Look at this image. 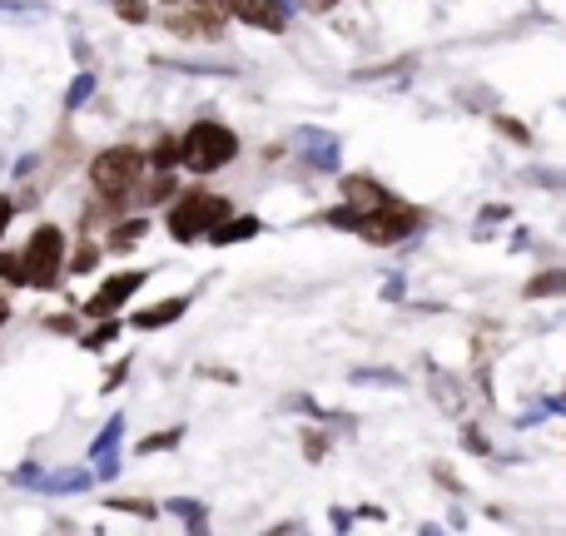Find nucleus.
I'll return each instance as SVG.
<instances>
[{
  "mask_svg": "<svg viewBox=\"0 0 566 536\" xmlns=\"http://www.w3.org/2000/svg\"><path fill=\"white\" fill-rule=\"evenodd\" d=\"M144 229H149L144 219H130V224H115V239H110V249H120V254H125V249H135V244L144 239Z\"/></svg>",
  "mask_w": 566,
  "mask_h": 536,
  "instance_id": "obj_12",
  "label": "nucleus"
},
{
  "mask_svg": "<svg viewBox=\"0 0 566 536\" xmlns=\"http://www.w3.org/2000/svg\"><path fill=\"white\" fill-rule=\"evenodd\" d=\"M5 318H10V303H5V293H0V323H5Z\"/></svg>",
  "mask_w": 566,
  "mask_h": 536,
  "instance_id": "obj_24",
  "label": "nucleus"
},
{
  "mask_svg": "<svg viewBox=\"0 0 566 536\" xmlns=\"http://www.w3.org/2000/svg\"><path fill=\"white\" fill-rule=\"evenodd\" d=\"M179 442V432H159V437H144L140 452H159V447H174Z\"/></svg>",
  "mask_w": 566,
  "mask_h": 536,
  "instance_id": "obj_17",
  "label": "nucleus"
},
{
  "mask_svg": "<svg viewBox=\"0 0 566 536\" xmlns=\"http://www.w3.org/2000/svg\"><path fill=\"white\" fill-rule=\"evenodd\" d=\"M149 159H154V169L164 174L169 164H179V159H184V139H174V134H164V139H159V144L149 149Z\"/></svg>",
  "mask_w": 566,
  "mask_h": 536,
  "instance_id": "obj_11",
  "label": "nucleus"
},
{
  "mask_svg": "<svg viewBox=\"0 0 566 536\" xmlns=\"http://www.w3.org/2000/svg\"><path fill=\"white\" fill-rule=\"evenodd\" d=\"M224 219H229V204L214 199V194H204V189H194V194H184V199L174 204L169 234H174L179 244H194L204 229H214V224H224Z\"/></svg>",
  "mask_w": 566,
  "mask_h": 536,
  "instance_id": "obj_3",
  "label": "nucleus"
},
{
  "mask_svg": "<svg viewBox=\"0 0 566 536\" xmlns=\"http://www.w3.org/2000/svg\"><path fill=\"white\" fill-rule=\"evenodd\" d=\"M502 130L512 134V139H522V144H527V125H517V120H502Z\"/></svg>",
  "mask_w": 566,
  "mask_h": 536,
  "instance_id": "obj_21",
  "label": "nucleus"
},
{
  "mask_svg": "<svg viewBox=\"0 0 566 536\" xmlns=\"http://www.w3.org/2000/svg\"><path fill=\"white\" fill-rule=\"evenodd\" d=\"M10 214H15V204H10V199L0 194V234H5V224H10Z\"/></svg>",
  "mask_w": 566,
  "mask_h": 536,
  "instance_id": "obj_22",
  "label": "nucleus"
},
{
  "mask_svg": "<svg viewBox=\"0 0 566 536\" xmlns=\"http://www.w3.org/2000/svg\"><path fill=\"white\" fill-rule=\"evenodd\" d=\"M259 234V219H224L209 229V244H234V239H254Z\"/></svg>",
  "mask_w": 566,
  "mask_h": 536,
  "instance_id": "obj_9",
  "label": "nucleus"
},
{
  "mask_svg": "<svg viewBox=\"0 0 566 536\" xmlns=\"http://www.w3.org/2000/svg\"><path fill=\"white\" fill-rule=\"evenodd\" d=\"M140 169H144V154L120 144V149L95 154V164H90V184L100 189V199H125V194L140 184Z\"/></svg>",
  "mask_w": 566,
  "mask_h": 536,
  "instance_id": "obj_2",
  "label": "nucleus"
},
{
  "mask_svg": "<svg viewBox=\"0 0 566 536\" xmlns=\"http://www.w3.org/2000/svg\"><path fill=\"white\" fill-rule=\"evenodd\" d=\"M90 90H95V80H90V75H80V80L70 85V105H80V100H85Z\"/></svg>",
  "mask_w": 566,
  "mask_h": 536,
  "instance_id": "obj_19",
  "label": "nucleus"
},
{
  "mask_svg": "<svg viewBox=\"0 0 566 536\" xmlns=\"http://www.w3.org/2000/svg\"><path fill=\"white\" fill-rule=\"evenodd\" d=\"M95 259H100V249H95V244H80V249H75V259H70V273H90Z\"/></svg>",
  "mask_w": 566,
  "mask_h": 536,
  "instance_id": "obj_16",
  "label": "nucleus"
},
{
  "mask_svg": "<svg viewBox=\"0 0 566 536\" xmlns=\"http://www.w3.org/2000/svg\"><path fill=\"white\" fill-rule=\"evenodd\" d=\"M234 154H239V139H234V130H224V125H214V120H199L194 130L184 134V164H189V169H199V174L224 169Z\"/></svg>",
  "mask_w": 566,
  "mask_h": 536,
  "instance_id": "obj_1",
  "label": "nucleus"
},
{
  "mask_svg": "<svg viewBox=\"0 0 566 536\" xmlns=\"http://www.w3.org/2000/svg\"><path fill=\"white\" fill-rule=\"evenodd\" d=\"M120 427H125V422H120V417H115V422H110V427H105V437H100V442H95V452H100V457H105V452H110V447H115V437H120Z\"/></svg>",
  "mask_w": 566,
  "mask_h": 536,
  "instance_id": "obj_18",
  "label": "nucleus"
},
{
  "mask_svg": "<svg viewBox=\"0 0 566 536\" xmlns=\"http://www.w3.org/2000/svg\"><path fill=\"white\" fill-rule=\"evenodd\" d=\"M169 189H174V179H169V169H164V174H159L154 184H144L140 199H144V204H159V199H169Z\"/></svg>",
  "mask_w": 566,
  "mask_h": 536,
  "instance_id": "obj_15",
  "label": "nucleus"
},
{
  "mask_svg": "<svg viewBox=\"0 0 566 536\" xmlns=\"http://www.w3.org/2000/svg\"><path fill=\"white\" fill-rule=\"evenodd\" d=\"M140 283H144L140 268H130V273H115V278H105V288H100V293H95V298L85 303V313H90V318H110L115 308H125V303H130V293H135Z\"/></svg>",
  "mask_w": 566,
  "mask_h": 536,
  "instance_id": "obj_6",
  "label": "nucleus"
},
{
  "mask_svg": "<svg viewBox=\"0 0 566 536\" xmlns=\"http://www.w3.org/2000/svg\"><path fill=\"white\" fill-rule=\"evenodd\" d=\"M413 229H418V214L403 209V204H393V199H388L383 209L363 214V224H358V234H363L368 244H403Z\"/></svg>",
  "mask_w": 566,
  "mask_h": 536,
  "instance_id": "obj_4",
  "label": "nucleus"
},
{
  "mask_svg": "<svg viewBox=\"0 0 566 536\" xmlns=\"http://www.w3.org/2000/svg\"><path fill=\"white\" fill-rule=\"evenodd\" d=\"M244 25H259V30H283L288 25V0H224Z\"/></svg>",
  "mask_w": 566,
  "mask_h": 536,
  "instance_id": "obj_7",
  "label": "nucleus"
},
{
  "mask_svg": "<svg viewBox=\"0 0 566 536\" xmlns=\"http://www.w3.org/2000/svg\"><path fill=\"white\" fill-rule=\"evenodd\" d=\"M184 308H189V298H169V303H159V308H149V313H135V328H159V323H174Z\"/></svg>",
  "mask_w": 566,
  "mask_h": 536,
  "instance_id": "obj_10",
  "label": "nucleus"
},
{
  "mask_svg": "<svg viewBox=\"0 0 566 536\" xmlns=\"http://www.w3.org/2000/svg\"><path fill=\"white\" fill-rule=\"evenodd\" d=\"M25 278L35 288H50L60 278V229L45 224V229L30 234V244H25Z\"/></svg>",
  "mask_w": 566,
  "mask_h": 536,
  "instance_id": "obj_5",
  "label": "nucleus"
},
{
  "mask_svg": "<svg viewBox=\"0 0 566 536\" xmlns=\"http://www.w3.org/2000/svg\"><path fill=\"white\" fill-rule=\"evenodd\" d=\"M110 338H115V323H105V328H95V333L85 338V348H105Z\"/></svg>",
  "mask_w": 566,
  "mask_h": 536,
  "instance_id": "obj_20",
  "label": "nucleus"
},
{
  "mask_svg": "<svg viewBox=\"0 0 566 536\" xmlns=\"http://www.w3.org/2000/svg\"><path fill=\"white\" fill-rule=\"evenodd\" d=\"M308 5H313V10H333L338 0H308Z\"/></svg>",
  "mask_w": 566,
  "mask_h": 536,
  "instance_id": "obj_23",
  "label": "nucleus"
},
{
  "mask_svg": "<svg viewBox=\"0 0 566 536\" xmlns=\"http://www.w3.org/2000/svg\"><path fill=\"white\" fill-rule=\"evenodd\" d=\"M547 293H566V273H537L527 283V298H547Z\"/></svg>",
  "mask_w": 566,
  "mask_h": 536,
  "instance_id": "obj_13",
  "label": "nucleus"
},
{
  "mask_svg": "<svg viewBox=\"0 0 566 536\" xmlns=\"http://www.w3.org/2000/svg\"><path fill=\"white\" fill-rule=\"evenodd\" d=\"M343 199H348L358 214H373V209L388 204V194H383L373 179H363V174H348V179H343Z\"/></svg>",
  "mask_w": 566,
  "mask_h": 536,
  "instance_id": "obj_8",
  "label": "nucleus"
},
{
  "mask_svg": "<svg viewBox=\"0 0 566 536\" xmlns=\"http://www.w3.org/2000/svg\"><path fill=\"white\" fill-rule=\"evenodd\" d=\"M0 283H30L25 278V254H0Z\"/></svg>",
  "mask_w": 566,
  "mask_h": 536,
  "instance_id": "obj_14",
  "label": "nucleus"
}]
</instances>
